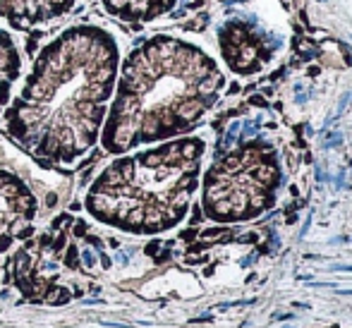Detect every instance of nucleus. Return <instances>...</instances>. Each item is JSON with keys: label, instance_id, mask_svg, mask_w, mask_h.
<instances>
[{"label": "nucleus", "instance_id": "1", "mask_svg": "<svg viewBox=\"0 0 352 328\" xmlns=\"http://www.w3.org/2000/svg\"><path fill=\"white\" fill-rule=\"evenodd\" d=\"M118 72L120 46L108 29H65L41 48L3 111L8 132L41 161L72 166L101 137Z\"/></svg>", "mask_w": 352, "mask_h": 328}, {"label": "nucleus", "instance_id": "2", "mask_svg": "<svg viewBox=\"0 0 352 328\" xmlns=\"http://www.w3.org/2000/svg\"><path fill=\"white\" fill-rule=\"evenodd\" d=\"M223 84L216 65L190 43L153 36L122 61L101 127L111 153L161 142L192 127L216 101Z\"/></svg>", "mask_w": 352, "mask_h": 328}, {"label": "nucleus", "instance_id": "3", "mask_svg": "<svg viewBox=\"0 0 352 328\" xmlns=\"http://www.w3.org/2000/svg\"><path fill=\"white\" fill-rule=\"evenodd\" d=\"M201 142L182 139L113 161L89 187V216L122 232L151 235L175 226L197 185Z\"/></svg>", "mask_w": 352, "mask_h": 328}, {"label": "nucleus", "instance_id": "4", "mask_svg": "<svg viewBox=\"0 0 352 328\" xmlns=\"http://www.w3.org/2000/svg\"><path fill=\"white\" fill-rule=\"evenodd\" d=\"M276 168L264 163L259 151L247 149L240 156L228 158L223 166L209 175L206 182V206L213 216L235 218L242 216L250 206L261 204V190L271 185Z\"/></svg>", "mask_w": 352, "mask_h": 328}, {"label": "nucleus", "instance_id": "5", "mask_svg": "<svg viewBox=\"0 0 352 328\" xmlns=\"http://www.w3.org/2000/svg\"><path fill=\"white\" fill-rule=\"evenodd\" d=\"M38 204L17 175L0 171V250H8L32 230Z\"/></svg>", "mask_w": 352, "mask_h": 328}, {"label": "nucleus", "instance_id": "6", "mask_svg": "<svg viewBox=\"0 0 352 328\" xmlns=\"http://www.w3.org/2000/svg\"><path fill=\"white\" fill-rule=\"evenodd\" d=\"M77 0H0V19L17 29L51 24L65 17Z\"/></svg>", "mask_w": 352, "mask_h": 328}, {"label": "nucleus", "instance_id": "7", "mask_svg": "<svg viewBox=\"0 0 352 328\" xmlns=\"http://www.w3.org/2000/svg\"><path fill=\"white\" fill-rule=\"evenodd\" d=\"M22 51L8 29H0V113L10 106L14 87L22 79Z\"/></svg>", "mask_w": 352, "mask_h": 328}, {"label": "nucleus", "instance_id": "8", "mask_svg": "<svg viewBox=\"0 0 352 328\" xmlns=\"http://www.w3.org/2000/svg\"><path fill=\"white\" fill-rule=\"evenodd\" d=\"M103 10L122 22H144L168 8V0H101Z\"/></svg>", "mask_w": 352, "mask_h": 328}, {"label": "nucleus", "instance_id": "9", "mask_svg": "<svg viewBox=\"0 0 352 328\" xmlns=\"http://www.w3.org/2000/svg\"><path fill=\"white\" fill-rule=\"evenodd\" d=\"M340 142H343V134H340V132H333V134L329 137V142L324 144V146H326V149H333L336 144H340Z\"/></svg>", "mask_w": 352, "mask_h": 328}, {"label": "nucleus", "instance_id": "10", "mask_svg": "<svg viewBox=\"0 0 352 328\" xmlns=\"http://www.w3.org/2000/svg\"><path fill=\"white\" fill-rule=\"evenodd\" d=\"M348 101H350V94H345V96L340 98V103H338V111H336V116H340V113L345 111V106H348Z\"/></svg>", "mask_w": 352, "mask_h": 328}, {"label": "nucleus", "instance_id": "11", "mask_svg": "<svg viewBox=\"0 0 352 328\" xmlns=\"http://www.w3.org/2000/svg\"><path fill=\"white\" fill-rule=\"evenodd\" d=\"M331 271H345V273H352V266H345V263H333Z\"/></svg>", "mask_w": 352, "mask_h": 328}, {"label": "nucleus", "instance_id": "12", "mask_svg": "<svg viewBox=\"0 0 352 328\" xmlns=\"http://www.w3.org/2000/svg\"><path fill=\"white\" fill-rule=\"evenodd\" d=\"M309 226H311V216L305 221V226H302V230H300V237H305L307 235V230H309Z\"/></svg>", "mask_w": 352, "mask_h": 328}]
</instances>
